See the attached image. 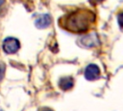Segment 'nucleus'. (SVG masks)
<instances>
[{"instance_id":"obj_1","label":"nucleus","mask_w":123,"mask_h":111,"mask_svg":"<svg viewBox=\"0 0 123 111\" xmlns=\"http://www.w3.org/2000/svg\"><path fill=\"white\" fill-rule=\"evenodd\" d=\"M95 20V14L87 10H78L64 18L62 26L73 33L86 32Z\"/></svg>"},{"instance_id":"obj_2","label":"nucleus","mask_w":123,"mask_h":111,"mask_svg":"<svg viewBox=\"0 0 123 111\" xmlns=\"http://www.w3.org/2000/svg\"><path fill=\"white\" fill-rule=\"evenodd\" d=\"M20 48L19 41L14 37H7L3 40L2 49L6 54H15Z\"/></svg>"},{"instance_id":"obj_3","label":"nucleus","mask_w":123,"mask_h":111,"mask_svg":"<svg viewBox=\"0 0 123 111\" xmlns=\"http://www.w3.org/2000/svg\"><path fill=\"white\" fill-rule=\"evenodd\" d=\"M100 77V69L96 64H88L85 69V78L88 80L97 79Z\"/></svg>"},{"instance_id":"obj_4","label":"nucleus","mask_w":123,"mask_h":111,"mask_svg":"<svg viewBox=\"0 0 123 111\" xmlns=\"http://www.w3.org/2000/svg\"><path fill=\"white\" fill-rule=\"evenodd\" d=\"M51 23V18L48 14H42L39 17H37L35 21V25L39 29L47 28Z\"/></svg>"},{"instance_id":"obj_5","label":"nucleus","mask_w":123,"mask_h":111,"mask_svg":"<svg viewBox=\"0 0 123 111\" xmlns=\"http://www.w3.org/2000/svg\"><path fill=\"white\" fill-rule=\"evenodd\" d=\"M74 80L71 77H63L59 80V86L62 90H69L73 87Z\"/></svg>"},{"instance_id":"obj_6","label":"nucleus","mask_w":123,"mask_h":111,"mask_svg":"<svg viewBox=\"0 0 123 111\" xmlns=\"http://www.w3.org/2000/svg\"><path fill=\"white\" fill-rule=\"evenodd\" d=\"M4 75H5V65L2 62H0V80H2Z\"/></svg>"},{"instance_id":"obj_7","label":"nucleus","mask_w":123,"mask_h":111,"mask_svg":"<svg viewBox=\"0 0 123 111\" xmlns=\"http://www.w3.org/2000/svg\"><path fill=\"white\" fill-rule=\"evenodd\" d=\"M117 22H118L119 26L123 28V12H121V13L118 14V16H117Z\"/></svg>"},{"instance_id":"obj_8","label":"nucleus","mask_w":123,"mask_h":111,"mask_svg":"<svg viewBox=\"0 0 123 111\" xmlns=\"http://www.w3.org/2000/svg\"><path fill=\"white\" fill-rule=\"evenodd\" d=\"M90 1H92V2H94V3H100V2H102V1H104V0H90Z\"/></svg>"},{"instance_id":"obj_9","label":"nucleus","mask_w":123,"mask_h":111,"mask_svg":"<svg viewBox=\"0 0 123 111\" xmlns=\"http://www.w3.org/2000/svg\"><path fill=\"white\" fill-rule=\"evenodd\" d=\"M40 111H53V110L52 109H49V108H45V109H42Z\"/></svg>"}]
</instances>
